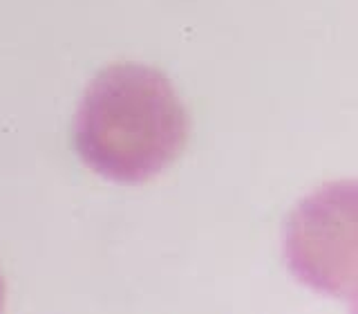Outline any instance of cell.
Here are the masks:
<instances>
[{
  "label": "cell",
  "instance_id": "1",
  "mask_svg": "<svg viewBox=\"0 0 358 314\" xmlns=\"http://www.w3.org/2000/svg\"><path fill=\"white\" fill-rule=\"evenodd\" d=\"M76 151L117 184H143L171 166L188 139V115L171 81L137 63L101 70L76 112Z\"/></svg>",
  "mask_w": 358,
  "mask_h": 314
}]
</instances>
